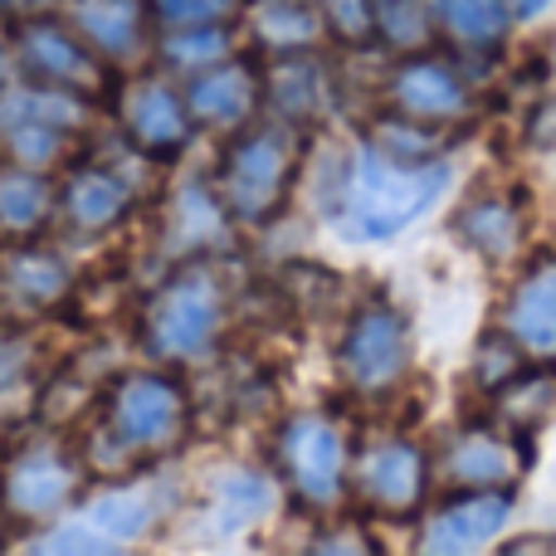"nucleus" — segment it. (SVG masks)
<instances>
[{
	"label": "nucleus",
	"instance_id": "nucleus-18",
	"mask_svg": "<svg viewBox=\"0 0 556 556\" xmlns=\"http://www.w3.org/2000/svg\"><path fill=\"white\" fill-rule=\"evenodd\" d=\"M64 211L78 230H108L127 211V186L113 172H98V166L74 172L64 186Z\"/></svg>",
	"mask_w": 556,
	"mask_h": 556
},
{
	"label": "nucleus",
	"instance_id": "nucleus-21",
	"mask_svg": "<svg viewBox=\"0 0 556 556\" xmlns=\"http://www.w3.org/2000/svg\"><path fill=\"white\" fill-rule=\"evenodd\" d=\"M459 230H464V240L479 254H489V260H508V254L518 250V211H513L503 195L473 201L469 211L459 215Z\"/></svg>",
	"mask_w": 556,
	"mask_h": 556
},
{
	"label": "nucleus",
	"instance_id": "nucleus-6",
	"mask_svg": "<svg viewBox=\"0 0 556 556\" xmlns=\"http://www.w3.org/2000/svg\"><path fill=\"white\" fill-rule=\"evenodd\" d=\"M410 356H415L410 323L386 303H366L352 313L342 342H337V371H342L346 386L376 395V391H391L410 371Z\"/></svg>",
	"mask_w": 556,
	"mask_h": 556
},
{
	"label": "nucleus",
	"instance_id": "nucleus-17",
	"mask_svg": "<svg viewBox=\"0 0 556 556\" xmlns=\"http://www.w3.org/2000/svg\"><path fill=\"white\" fill-rule=\"evenodd\" d=\"M74 25L103 54H132L142 39V5L137 0H78Z\"/></svg>",
	"mask_w": 556,
	"mask_h": 556
},
{
	"label": "nucleus",
	"instance_id": "nucleus-20",
	"mask_svg": "<svg viewBox=\"0 0 556 556\" xmlns=\"http://www.w3.org/2000/svg\"><path fill=\"white\" fill-rule=\"evenodd\" d=\"M434 15H440V25L450 29L459 45L483 49L508 35L513 5L508 0H434Z\"/></svg>",
	"mask_w": 556,
	"mask_h": 556
},
{
	"label": "nucleus",
	"instance_id": "nucleus-26",
	"mask_svg": "<svg viewBox=\"0 0 556 556\" xmlns=\"http://www.w3.org/2000/svg\"><path fill=\"white\" fill-rule=\"evenodd\" d=\"M278 103H283L293 117L323 113V103H327L323 68L307 64V59H283V64H278Z\"/></svg>",
	"mask_w": 556,
	"mask_h": 556
},
{
	"label": "nucleus",
	"instance_id": "nucleus-10",
	"mask_svg": "<svg viewBox=\"0 0 556 556\" xmlns=\"http://www.w3.org/2000/svg\"><path fill=\"white\" fill-rule=\"evenodd\" d=\"M513 513V489H454L425 522V552H479L503 532Z\"/></svg>",
	"mask_w": 556,
	"mask_h": 556
},
{
	"label": "nucleus",
	"instance_id": "nucleus-3",
	"mask_svg": "<svg viewBox=\"0 0 556 556\" xmlns=\"http://www.w3.org/2000/svg\"><path fill=\"white\" fill-rule=\"evenodd\" d=\"M293 176V142L283 127H254L225 152L220 162V201L235 220L264 225L278 211Z\"/></svg>",
	"mask_w": 556,
	"mask_h": 556
},
{
	"label": "nucleus",
	"instance_id": "nucleus-5",
	"mask_svg": "<svg viewBox=\"0 0 556 556\" xmlns=\"http://www.w3.org/2000/svg\"><path fill=\"white\" fill-rule=\"evenodd\" d=\"M278 464L298 503L307 508H332L352 479V454L346 434L327 415H293L278 430Z\"/></svg>",
	"mask_w": 556,
	"mask_h": 556
},
{
	"label": "nucleus",
	"instance_id": "nucleus-25",
	"mask_svg": "<svg viewBox=\"0 0 556 556\" xmlns=\"http://www.w3.org/2000/svg\"><path fill=\"white\" fill-rule=\"evenodd\" d=\"M5 283L15 288L20 298H29V303H54L68 288V269L54 254H15V260L5 264Z\"/></svg>",
	"mask_w": 556,
	"mask_h": 556
},
{
	"label": "nucleus",
	"instance_id": "nucleus-24",
	"mask_svg": "<svg viewBox=\"0 0 556 556\" xmlns=\"http://www.w3.org/2000/svg\"><path fill=\"white\" fill-rule=\"evenodd\" d=\"M162 54L176 68H211L230 54V29L225 25H191V29H166Z\"/></svg>",
	"mask_w": 556,
	"mask_h": 556
},
{
	"label": "nucleus",
	"instance_id": "nucleus-23",
	"mask_svg": "<svg viewBox=\"0 0 556 556\" xmlns=\"http://www.w3.org/2000/svg\"><path fill=\"white\" fill-rule=\"evenodd\" d=\"M503 410L513 425H547L556 420V371H518L503 386Z\"/></svg>",
	"mask_w": 556,
	"mask_h": 556
},
{
	"label": "nucleus",
	"instance_id": "nucleus-11",
	"mask_svg": "<svg viewBox=\"0 0 556 556\" xmlns=\"http://www.w3.org/2000/svg\"><path fill=\"white\" fill-rule=\"evenodd\" d=\"M123 127L142 152L172 156L191 137V108L162 84V78H132L123 93Z\"/></svg>",
	"mask_w": 556,
	"mask_h": 556
},
{
	"label": "nucleus",
	"instance_id": "nucleus-15",
	"mask_svg": "<svg viewBox=\"0 0 556 556\" xmlns=\"http://www.w3.org/2000/svg\"><path fill=\"white\" fill-rule=\"evenodd\" d=\"M254 103H260V78L244 64H225V59L201 68L191 84V98H186L195 123H211V127H235L240 117H250Z\"/></svg>",
	"mask_w": 556,
	"mask_h": 556
},
{
	"label": "nucleus",
	"instance_id": "nucleus-8",
	"mask_svg": "<svg viewBox=\"0 0 556 556\" xmlns=\"http://www.w3.org/2000/svg\"><path fill=\"white\" fill-rule=\"evenodd\" d=\"M430 459L410 440H376L352 459V483L366 508L376 513H415L430 489Z\"/></svg>",
	"mask_w": 556,
	"mask_h": 556
},
{
	"label": "nucleus",
	"instance_id": "nucleus-16",
	"mask_svg": "<svg viewBox=\"0 0 556 556\" xmlns=\"http://www.w3.org/2000/svg\"><path fill=\"white\" fill-rule=\"evenodd\" d=\"M20 59H25L35 74H45L49 84H84L93 74V59L78 45L74 29L59 25H25L20 29Z\"/></svg>",
	"mask_w": 556,
	"mask_h": 556
},
{
	"label": "nucleus",
	"instance_id": "nucleus-13",
	"mask_svg": "<svg viewBox=\"0 0 556 556\" xmlns=\"http://www.w3.org/2000/svg\"><path fill=\"white\" fill-rule=\"evenodd\" d=\"M391 103L395 113L415 117V123H444V117L464 113L469 93H464V78L444 59H410L391 78Z\"/></svg>",
	"mask_w": 556,
	"mask_h": 556
},
{
	"label": "nucleus",
	"instance_id": "nucleus-22",
	"mask_svg": "<svg viewBox=\"0 0 556 556\" xmlns=\"http://www.w3.org/2000/svg\"><path fill=\"white\" fill-rule=\"evenodd\" d=\"M274 508V483L260 473H230L215 489V528L220 532H244Z\"/></svg>",
	"mask_w": 556,
	"mask_h": 556
},
{
	"label": "nucleus",
	"instance_id": "nucleus-19",
	"mask_svg": "<svg viewBox=\"0 0 556 556\" xmlns=\"http://www.w3.org/2000/svg\"><path fill=\"white\" fill-rule=\"evenodd\" d=\"M49 215V181L35 166H0V225L15 235L39 230Z\"/></svg>",
	"mask_w": 556,
	"mask_h": 556
},
{
	"label": "nucleus",
	"instance_id": "nucleus-1",
	"mask_svg": "<svg viewBox=\"0 0 556 556\" xmlns=\"http://www.w3.org/2000/svg\"><path fill=\"white\" fill-rule=\"evenodd\" d=\"M450 162H395L381 147H356L342 186L346 240H391L410 230L450 186Z\"/></svg>",
	"mask_w": 556,
	"mask_h": 556
},
{
	"label": "nucleus",
	"instance_id": "nucleus-29",
	"mask_svg": "<svg viewBox=\"0 0 556 556\" xmlns=\"http://www.w3.org/2000/svg\"><path fill=\"white\" fill-rule=\"evenodd\" d=\"M323 20L352 45H366L376 35V0H323Z\"/></svg>",
	"mask_w": 556,
	"mask_h": 556
},
{
	"label": "nucleus",
	"instance_id": "nucleus-2",
	"mask_svg": "<svg viewBox=\"0 0 556 556\" xmlns=\"http://www.w3.org/2000/svg\"><path fill=\"white\" fill-rule=\"evenodd\" d=\"M225 293L211 269H181L147 307V346L166 362H195L220 342Z\"/></svg>",
	"mask_w": 556,
	"mask_h": 556
},
{
	"label": "nucleus",
	"instance_id": "nucleus-4",
	"mask_svg": "<svg viewBox=\"0 0 556 556\" xmlns=\"http://www.w3.org/2000/svg\"><path fill=\"white\" fill-rule=\"evenodd\" d=\"M103 425L108 440L127 454L172 450L186 430V391L162 371H137L113 386Z\"/></svg>",
	"mask_w": 556,
	"mask_h": 556
},
{
	"label": "nucleus",
	"instance_id": "nucleus-31",
	"mask_svg": "<svg viewBox=\"0 0 556 556\" xmlns=\"http://www.w3.org/2000/svg\"><path fill=\"white\" fill-rule=\"evenodd\" d=\"M298 5H303V0H298Z\"/></svg>",
	"mask_w": 556,
	"mask_h": 556
},
{
	"label": "nucleus",
	"instance_id": "nucleus-30",
	"mask_svg": "<svg viewBox=\"0 0 556 556\" xmlns=\"http://www.w3.org/2000/svg\"><path fill=\"white\" fill-rule=\"evenodd\" d=\"M508 5H513V15H518V20H538L542 10L556 5V0H508Z\"/></svg>",
	"mask_w": 556,
	"mask_h": 556
},
{
	"label": "nucleus",
	"instance_id": "nucleus-12",
	"mask_svg": "<svg viewBox=\"0 0 556 556\" xmlns=\"http://www.w3.org/2000/svg\"><path fill=\"white\" fill-rule=\"evenodd\" d=\"M528 469V454L518 440L493 430H469L444 450V479L454 489H513Z\"/></svg>",
	"mask_w": 556,
	"mask_h": 556
},
{
	"label": "nucleus",
	"instance_id": "nucleus-28",
	"mask_svg": "<svg viewBox=\"0 0 556 556\" xmlns=\"http://www.w3.org/2000/svg\"><path fill=\"white\" fill-rule=\"evenodd\" d=\"M162 29H191V25H225L240 10V0H147Z\"/></svg>",
	"mask_w": 556,
	"mask_h": 556
},
{
	"label": "nucleus",
	"instance_id": "nucleus-7",
	"mask_svg": "<svg viewBox=\"0 0 556 556\" xmlns=\"http://www.w3.org/2000/svg\"><path fill=\"white\" fill-rule=\"evenodd\" d=\"M156 518V498L147 489H103L84 498L74 518H64L39 547L49 552H117L137 542Z\"/></svg>",
	"mask_w": 556,
	"mask_h": 556
},
{
	"label": "nucleus",
	"instance_id": "nucleus-14",
	"mask_svg": "<svg viewBox=\"0 0 556 556\" xmlns=\"http://www.w3.org/2000/svg\"><path fill=\"white\" fill-rule=\"evenodd\" d=\"M503 323H508V337L522 352L556 356V260L532 264V269L518 278Z\"/></svg>",
	"mask_w": 556,
	"mask_h": 556
},
{
	"label": "nucleus",
	"instance_id": "nucleus-27",
	"mask_svg": "<svg viewBox=\"0 0 556 556\" xmlns=\"http://www.w3.org/2000/svg\"><path fill=\"white\" fill-rule=\"evenodd\" d=\"M430 20H434V0H376V25L401 49L425 45L430 39Z\"/></svg>",
	"mask_w": 556,
	"mask_h": 556
},
{
	"label": "nucleus",
	"instance_id": "nucleus-9",
	"mask_svg": "<svg viewBox=\"0 0 556 556\" xmlns=\"http://www.w3.org/2000/svg\"><path fill=\"white\" fill-rule=\"evenodd\" d=\"M78 483H84V464L74 454L54 450V444H29L5 464L0 503L20 518H49L78 498Z\"/></svg>",
	"mask_w": 556,
	"mask_h": 556
}]
</instances>
